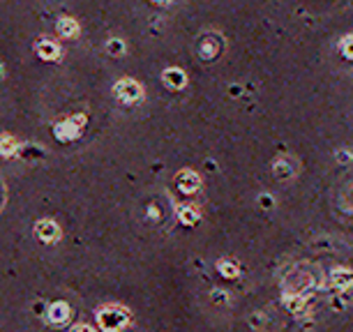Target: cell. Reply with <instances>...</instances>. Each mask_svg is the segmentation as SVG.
Returning <instances> with one entry per match:
<instances>
[{"label":"cell","mask_w":353,"mask_h":332,"mask_svg":"<svg viewBox=\"0 0 353 332\" xmlns=\"http://www.w3.org/2000/svg\"><path fill=\"white\" fill-rule=\"evenodd\" d=\"M115 92L123 97V99L134 102V99H139V97H141V88L136 86V83H132V81H120V83L115 86Z\"/></svg>","instance_id":"1"},{"label":"cell","mask_w":353,"mask_h":332,"mask_svg":"<svg viewBox=\"0 0 353 332\" xmlns=\"http://www.w3.org/2000/svg\"><path fill=\"white\" fill-rule=\"evenodd\" d=\"M178 184H180L183 192H194L196 187H199V178L192 171H183V173L178 175Z\"/></svg>","instance_id":"2"},{"label":"cell","mask_w":353,"mask_h":332,"mask_svg":"<svg viewBox=\"0 0 353 332\" xmlns=\"http://www.w3.org/2000/svg\"><path fill=\"white\" fill-rule=\"evenodd\" d=\"M353 284V272L349 270H335L333 272V286L339 291H344L346 286H351Z\"/></svg>","instance_id":"3"},{"label":"cell","mask_w":353,"mask_h":332,"mask_svg":"<svg viewBox=\"0 0 353 332\" xmlns=\"http://www.w3.org/2000/svg\"><path fill=\"white\" fill-rule=\"evenodd\" d=\"M37 236L44 238L46 242H53L56 236H58V228L53 226V221H39L37 224Z\"/></svg>","instance_id":"4"},{"label":"cell","mask_w":353,"mask_h":332,"mask_svg":"<svg viewBox=\"0 0 353 332\" xmlns=\"http://www.w3.org/2000/svg\"><path fill=\"white\" fill-rule=\"evenodd\" d=\"M164 81H167L168 86H173V88H183V86H185V76H183V72H180V70H167Z\"/></svg>","instance_id":"5"},{"label":"cell","mask_w":353,"mask_h":332,"mask_svg":"<svg viewBox=\"0 0 353 332\" xmlns=\"http://www.w3.org/2000/svg\"><path fill=\"white\" fill-rule=\"evenodd\" d=\"M217 268H220V272L224 275V277H231V279H236V277H238V265H236L233 261H220V265H217Z\"/></svg>","instance_id":"6"},{"label":"cell","mask_w":353,"mask_h":332,"mask_svg":"<svg viewBox=\"0 0 353 332\" xmlns=\"http://www.w3.org/2000/svg\"><path fill=\"white\" fill-rule=\"evenodd\" d=\"M65 318H67V307L60 305V302L53 305L51 307V321L53 323H60V321H65Z\"/></svg>","instance_id":"7"},{"label":"cell","mask_w":353,"mask_h":332,"mask_svg":"<svg viewBox=\"0 0 353 332\" xmlns=\"http://www.w3.org/2000/svg\"><path fill=\"white\" fill-rule=\"evenodd\" d=\"M58 30H60L62 35H74L76 33V26H74V21H70V18H62L60 23H58Z\"/></svg>","instance_id":"8"},{"label":"cell","mask_w":353,"mask_h":332,"mask_svg":"<svg viewBox=\"0 0 353 332\" xmlns=\"http://www.w3.org/2000/svg\"><path fill=\"white\" fill-rule=\"evenodd\" d=\"M178 215H180V219H183V224H194L196 221V212L189 208H180L178 210Z\"/></svg>","instance_id":"9"},{"label":"cell","mask_w":353,"mask_h":332,"mask_svg":"<svg viewBox=\"0 0 353 332\" xmlns=\"http://www.w3.org/2000/svg\"><path fill=\"white\" fill-rule=\"evenodd\" d=\"M39 53H42V58H56L58 55V49L53 44L44 42V44H39Z\"/></svg>","instance_id":"10"},{"label":"cell","mask_w":353,"mask_h":332,"mask_svg":"<svg viewBox=\"0 0 353 332\" xmlns=\"http://www.w3.org/2000/svg\"><path fill=\"white\" fill-rule=\"evenodd\" d=\"M275 173H277V178H286V175L291 173L289 162H277V166H275Z\"/></svg>","instance_id":"11"},{"label":"cell","mask_w":353,"mask_h":332,"mask_svg":"<svg viewBox=\"0 0 353 332\" xmlns=\"http://www.w3.org/2000/svg\"><path fill=\"white\" fill-rule=\"evenodd\" d=\"M342 51H344L346 58H353V35H349L344 42H342Z\"/></svg>","instance_id":"12"},{"label":"cell","mask_w":353,"mask_h":332,"mask_svg":"<svg viewBox=\"0 0 353 332\" xmlns=\"http://www.w3.org/2000/svg\"><path fill=\"white\" fill-rule=\"evenodd\" d=\"M109 49H111V53H120V51H123V44H120V42H111V44H109Z\"/></svg>","instance_id":"13"},{"label":"cell","mask_w":353,"mask_h":332,"mask_svg":"<svg viewBox=\"0 0 353 332\" xmlns=\"http://www.w3.org/2000/svg\"><path fill=\"white\" fill-rule=\"evenodd\" d=\"M259 201H261V205H263V208H270V205H273V199H270V196H261Z\"/></svg>","instance_id":"14"},{"label":"cell","mask_w":353,"mask_h":332,"mask_svg":"<svg viewBox=\"0 0 353 332\" xmlns=\"http://www.w3.org/2000/svg\"><path fill=\"white\" fill-rule=\"evenodd\" d=\"M157 2H168V0H157Z\"/></svg>","instance_id":"15"}]
</instances>
